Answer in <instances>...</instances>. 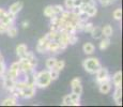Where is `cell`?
Here are the masks:
<instances>
[{
    "label": "cell",
    "instance_id": "cell-2",
    "mask_svg": "<svg viewBox=\"0 0 123 107\" xmlns=\"http://www.w3.org/2000/svg\"><path fill=\"white\" fill-rule=\"evenodd\" d=\"M82 66H84L85 71L88 72L89 74H95L101 68V62L98 58L95 57H90L82 61Z\"/></svg>",
    "mask_w": 123,
    "mask_h": 107
},
{
    "label": "cell",
    "instance_id": "cell-19",
    "mask_svg": "<svg viewBox=\"0 0 123 107\" xmlns=\"http://www.w3.org/2000/svg\"><path fill=\"white\" fill-rule=\"evenodd\" d=\"M70 97H71V100H72L73 106H79L80 105V94L72 92V93L70 94Z\"/></svg>",
    "mask_w": 123,
    "mask_h": 107
},
{
    "label": "cell",
    "instance_id": "cell-29",
    "mask_svg": "<svg viewBox=\"0 0 123 107\" xmlns=\"http://www.w3.org/2000/svg\"><path fill=\"white\" fill-rule=\"evenodd\" d=\"M113 18H115L116 20H121L122 18V9H117V10H115L113 12Z\"/></svg>",
    "mask_w": 123,
    "mask_h": 107
},
{
    "label": "cell",
    "instance_id": "cell-26",
    "mask_svg": "<svg viewBox=\"0 0 123 107\" xmlns=\"http://www.w3.org/2000/svg\"><path fill=\"white\" fill-rule=\"evenodd\" d=\"M44 15L46 17H53L54 16V10H53V6H47L46 8L44 9Z\"/></svg>",
    "mask_w": 123,
    "mask_h": 107
},
{
    "label": "cell",
    "instance_id": "cell-15",
    "mask_svg": "<svg viewBox=\"0 0 123 107\" xmlns=\"http://www.w3.org/2000/svg\"><path fill=\"white\" fill-rule=\"evenodd\" d=\"M94 49H95V47H94V45L91 42L85 43L84 46H82V50H84V53L86 55H92L94 53Z\"/></svg>",
    "mask_w": 123,
    "mask_h": 107
},
{
    "label": "cell",
    "instance_id": "cell-21",
    "mask_svg": "<svg viewBox=\"0 0 123 107\" xmlns=\"http://www.w3.org/2000/svg\"><path fill=\"white\" fill-rule=\"evenodd\" d=\"M110 45V40L109 38H105L104 37V39L101 41L100 43V49L101 50H105V49H107L108 47H109Z\"/></svg>",
    "mask_w": 123,
    "mask_h": 107
},
{
    "label": "cell",
    "instance_id": "cell-22",
    "mask_svg": "<svg viewBox=\"0 0 123 107\" xmlns=\"http://www.w3.org/2000/svg\"><path fill=\"white\" fill-rule=\"evenodd\" d=\"M25 58H27L31 64H33L34 66H37V58H35L34 54L32 53V51H27V54L25 55Z\"/></svg>",
    "mask_w": 123,
    "mask_h": 107
},
{
    "label": "cell",
    "instance_id": "cell-6",
    "mask_svg": "<svg viewBox=\"0 0 123 107\" xmlns=\"http://www.w3.org/2000/svg\"><path fill=\"white\" fill-rule=\"evenodd\" d=\"M50 42L48 40V38L46 37V35H44L43 38H41V39L39 40V42H37V50L39 51V53L43 54V53H47V46H48V43Z\"/></svg>",
    "mask_w": 123,
    "mask_h": 107
},
{
    "label": "cell",
    "instance_id": "cell-5",
    "mask_svg": "<svg viewBox=\"0 0 123 107\" xmlns=\"http://www.w3.org/2000/svg\"><path fill=\"white\" fill-rule=\"evenodd\" d=\"M96 75V82L101 84L103 82H107V80H111V78L109 77V72L106 68H100V70L95 73Z\"/></svg>",
    "mask_w": 123,
    "mask_h": 107
},
{
    "label": "cell",
    "instance_id": "cell-17",
    "mask_svg": "<svg viewBox=\"0 0 123 107\" xmlns=\"http://www.w3.org/2000/svg\"><path fill=\"white\" fill-rule=\"evenodd\" d=\"M1 105H3V106H16L17 105V99L14 96L8 97V99H6L3 102H2Z\"/></svg>",
    "mask_w": 123,
    "mask_h": 107
},
{
    "label": "cell",
    "instance_id": "cell-10",
    "mask_svg": "<svg viewBox=\"0 0 123 107\" xmlns=\"http://www.w3.org/2000/svg\"><path fill=\"white\" fill-rule=\"evenodd\" d=\"M98 89H100L101 93L107 94L111 89V80H107V82H103L98 84Z\"/></svg>",
    "mask_w": 123,
    "mask_h": 107
},
{
    "label": "cell",
    "instance_id": "cell-35",
    "mask_svg": "<svg viewBox=\"0 0 123 107\" xmlns=\"http://www.w3.org/2000/svg\"><path fill=\"white\" fill-rule=\"evenodd\" d=\"M82 3L87 6H95V0H82Z\"/></svg>",
    "mask_w": 123,
    "mask_h": 107
},
{
    "label": "cell",
    "instance_id": "cell-34",
    "mask_svg": "<svg viewBox=\"0 0 123 107\" xmlns=\"http://www.w3.org/2000/svg\"><path fill=\"white\" fill-rule=\"evenodd\" d=\"M9 27H10L9 25H6V24H4L1 21V24H0V33H6Z\"/></svg>",
    "mask_w": 123,
    "mask_h": 107
},
{
    "label": "cell",
    "instance_id": "cell-39",
    "mask_svg": "<svg viewBox=\"0 0 123 107\" xmlns=\"http://www.w3.org/2000/svg\"><path fill=\"white\" fill-rule=\"evenodd\" d=\"M0 24H1V19H0Z\"/></svg>",
    "mask_w": 123,
    "mask_h": 107
},
{
    "label": "cell",
    "instance_id": "cell-24",
    "mask_svg": "<svg viewBox=\"0 0 123 107\" xmlns=\"http://www.w3.org/2000/svg\"><path fill=\"white\" fill-rule=\"evenodd\" d=\"M64 65H65V62L63 60H57L55 66H54L53 69L56 71H58V72H61V71L64 69Z\"/></svg>",
    "mask_w": 123,
    "mask_h": 107
},
{
    "label": "cell",
    "instance_id": "cell-12",
    "mask_svg": "<svg viewBox=\"0 0 123 107\" xmlns=\"http://www.w3.org/2000/svg\"><path fill=\"white\" fill-rule=\"evenodd\" d=\"M113 100L117 105H122V87H116L113 92Z\"/></svg>",
    "mask_w": 123,
    "mask_h": 107
},
{
    "label": "cell",
    "instance_id": "cell-1",
    "mask_svg": "<svg viewBox=\"0 0 123 107\" xmlns=\"http://www.w3.org/2000/svg\"><path fill=\"white\" fill-rule=\"evenodd\" d=\"M53 82L49 75V70H45V71H41V72L37 73L34 76V86L39 88H47L50 82Z\"/></svg>",
    "mask_w": 123,
    "mask_h": 107
},
{
    "label": "cell",
    "instance_id": "cell-14",
    "mask_svg": "<svg viewBox=\"0 0 123 107\" xmlns=\"http://www.w3.org/2000/svg\"><path fill=\"white\" fill-rule=\"evenodd\" d=\"M27 51H28V47L26 44H19V45H17V47H16V54H17V56L19 57V58L25 57V55L27 54Z\"/></svg>",
    "mask_w": 123,
    "mask_h": 107
},
{
    "label": "cell",
    "instance_id": "cell-31",
    "mask_svg": "<svg viewBox=\"0 0 123 107\" xmlns=\"http://www.w3.org/2000/svg\"><path fill=\"white\" fill-rule=\"evenodd\" d=\"M62 105L64 106H73V103H72V100L70 97V94L65 95L63 97V102H62Z\"/></svg>",
    "mask_w": 123,
    "mask_h": 107
},
{
    "label": "cell",
    "instance_id": "cell-16",
    "mask_svg": "<svg viewBox=\"0 0 123 107\" xmlns=\"http://www.w3.org/2000/svg\"><path fill=\"white\" fill-rule=\"evenodd\" d=\"M90 34H91V37L93 38V39H95V40L101 39V38L103 37V33H102V28L95 27V26H94L93 29H92L91 32H90Z\"/></svg>",
    "mask_w": 123,
    "mask_h": 107
},
{
    "label": "cell",
    "instance_id": "cell-3",
    "mask_svg": "<svg viewBox=\"0 0 123 107\" xmlns=\"http://www.w3.org/2000/svg\"><path fill=\"white\" fill-rule=\"evenodd\" d=\"M18 63H19V66H20V73H23L26 77H27L28 75H31L32 73L35 72V66L33 64L30 63L29 60H28L27 58H25V57L19 58Z\"/></svg>",
    "mask_w": 123,
    "mask_h": 107
},
{
    "label": "cell",
    "instance_id": "cell-28",
    "mask_svg": "<svg viewBox=\"0 0 123 107\" xmlns=\"http://www.w3.org/2000/svg\"><path fill=\"white\" fill-rule=\"evenodd\" d=\"M93 27H94V26H93V24H92V23H90V21H86V23H85V26H84L82 31L90 33V32H91V30L93 29Z\"/></svg>",
    "mask_w": 123,
    "mask_h": 107
},
{
    "label": "cell",
    "instance_id": "cell-30",
    "mask_svg": "<svg viewBox=\"0 0 123 107\" xmlns=\"http://www.w3.org/2000/svg\"><path fill=\"white\" fill-rule=\"evenodd\" d=\"M59 73H60V72H58V71L54 70V69H50V70H49V75H50L51 80H57V79H58Z\"/></svg>",
    "mask_w": 123,
    "mask_h": 107
},
{
    "label": "cell",
    "instance_id": "cell-9",
    "mask_svg": "<svg viewBox=\"0 0 123 107\" xmlns=\"http://www.w3.org/2000/svg\"><path fill=\"white\" fill-rule=\"evenodd\" d=\"M63 49L61 48L60 44L56 41V40H53L48 43V46H47V51L50 54H59L60 51H62Z\"/></svg>",
    "mask_w": 123,
    "mask_h": 107
},
{
    "label": "cell",
    "instance_id": "cell-20",
    "mask_svg": "<svg viewBox=\"0 0 123 107\" xmlns=\"http://www.w3.org/2000/svg\"><path fill=\"white\" fill-rule=\"evenodd\" d=\"M6 34L9 35L10 38H15L16 35H17V33H18V30H17V28L15 27V26H10V27L8 28V30H6Z\"/></svg>",
    "mask_w": 123,
    "mask_h": 107
},
{
    "label": "cell",
    "instance_id": "cell-38",
    "mask_svg": "<svg viewBox=\"0 0 123 107\" xmlns=\"http://www.w3.org/2000/svg\"><path fill=\"white\" fill-rule=\"evenodd\" d=\"M0 62H4V60H3V57H2L1 53H0Z\"/></svg>",
    "mask_w": 123,
    "mask_h": 107
},
{
    "label": "cell",
    "instance_id": "cell-11",
    "mask_svg": "<svg viewBox=\"0 0 123 107\" xmlns=\"http://www.w3.org/2000/svg\"><path fill=\"white\" fill-rule=\"evenodd\" d=\"M22 9H23V2H20V1L14 2L13 4L10 6V8H9V13L16 15L17 13H19Z\"/></svg>",
    "mask_w": 123,
    "mask_h": 107
},
{
    "label": "cell",
    "instance_id": "cell-25",
    "mask_svg": "<svg viewBox=\"0 0 123 107\" xmlns=\"http://www.w3.org/2000/svg\"><path fill=\"white\" fill-rule=\"evenodd\" d=\"M56 61H57V59L55 58V57H50V58L47 59V60H46V68H47V70L53 69L54 66H55V64H56Z\"/></svg>",
    "mask_w": 123,
    "mask_h": 107
},
{
    "label": "cell",
    "instance_id": "cell-8",
    "mask_svg": "<svg viewBox=\"0 0 123 107\" xmlns=\"http://www.w3.org/2000/svg\"><path fill=\"white\" fill-rule=\"evenodd\" d=\"M2 77H3V87H4V89H6L8 91H12V90L15 88V82H16V80H14V79H12L11 77H9L8 75L4 73L3 75H2Z\"/></svg>",
    "mask_w": 123,
    "mask_h": 107
},
{
    "label": "cell",
    "instance_id": "cell-18",
    "mask_svg": "<svg viewBox=\"0 0 123 107\" xmlns=\"http://www.w3.org/2000/svg\"><path fill=\"white\" fill-rule=\"evenodd\" d=\"M102 33H103V37L110 38L112 35V27L110 25H105L102 28Z\"/></svg>",
    "mask_w": 123,
    "mask_h": 107
},
{
    "label": "cell",
    "instance_id": "cell-13",
    "mask_svg": "<svg viewBox=\"0 0 123 107\" xmlns=\"http://www.w3.org/2000/svg\"><path fill=\"white\" fill-rule=\"evenodd\" d=\"M111 80H112L113 85H115V87H122V72L121 71L116 73L112 76Z\"/></svg>",
    "mask_w": 123,
    "mask_h": 107
},
{
    "label": "cell",
    "instance_id": "cell-7",
    "mask_svg": "<svg viewBox=\"0 0 123 107\" xmlns=\"http://www.w3.org/2000/svg\"><path fill=\"white\" fill-rule=\"evenodd\" d=\"M71 87H72V91L74 93L81 94L82 92V86H81V80L79 77H75L71 80Z\"/></svg>",
    "mask_w": 123,
    "mask_h": 107
},
{
    "label": "cell",
    "instance_id": "cell-27",
    "mask_svg": "<svg viewBox=\"0 0 123 107\" xmlns=\"http://www.w3.org/2000/svg\"><path fill=\"white\" fill-rule=\"evenodd\" d=\"M53 10H54V15H60L63 11H64V8L60 4H56V6H53Z\"/></svg>",
    "mask_w": 123,
    "mask_h": 107
},
{
    "label": "cell",
    "instance_id": "cell-23",
    "mask_svg": "<svg viewBox=\"0 0 123 107\" xmlns=\"http://www.w3.org/2000/svg\"><path fill=\"white\" fill-rule=\"evenodd\" d=\"M86 13L88 14L89 17H93V16H95L96 13H98V9H96L95 6H90L86 10Z\"/></svg>",
    "mask_w": 123,
    "mask_h": 107
},
{
    "label": "cell",
    "instance_id": "cell-33",
    "mask_svg": "<svg viewBox=\"0 0 123 107\" xmlns=\"http://www.w3.org/2000/svg\"><path fill=\"white\" fill-rule=\"evenodd\" d=\"M64 6L68 10H72L74 8V0H64Z\"/></svg>",
    "mask_w": 123,
    "mask_h": 107
},
{
    "label": "cell",
    "instance_id": "cell-32",
    "mask_svg": "<svg viewBox=\"0 0 123 107\" xmlns=\"http://www.w3.org/2000/svg\"><path fill=\"white\" fill-rule=\"evenodd\" d=\"M98 1L101 3V6H111L112 3H115L116 0H98Z\"/></svg>",
    "mask_w": 123,
    "mask_h": 107
},
{
    "label": "cell",
    "instance_id": "cell-37",
    "mask_svg": "<svg viewBox=\"0 0 123 107\" xmlns=\"http://www.w3.org/2000/svg\"><path fill=\"white\" fill-rule=\"evenodd\" d=\"M22 26H23V28H25V29H26V28H28V27H29V21H23V23H22Z\"/></svg>",
    "mask_w": 123,
    "mask_h": 107
},
{
    "label": "cell",
    "instance_id": "cell-4",
    "mask_svg": "<svg viewBox=\"0 0 123 107\" xmlns=\"http://www.w3.org/2000/svg\"><path fill=\"white\" fill-rule=\"evenodd\" d=\"M6 74L9 76V77H11L12 79L14 80H17L18 77H19V75L22 74L20 73V66H19V63L18 62H14L12 63V65L10 66V69H9L8 71H6Z\"/></svg>",
    "mask_w": 123,
    "mask_h": 107
},
{
    "label": "cell",
    "instance_id": "cell-36",
    "mask_svg": "<svg viewBox=\"0 0 123 107\" xmlns=\"http://www.w3.org/2000/svg\"><path fill=\"white\" fill-rule=\"evenodd\" d=\"M82 4V0H74V6H80Z\"/></svg>",
    "mask_w": 123,
    "mask_h": 107
}]
</instances>
